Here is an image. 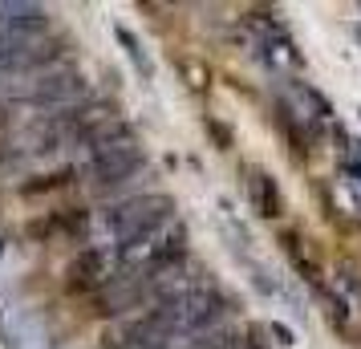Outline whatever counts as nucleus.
<instances>
[{
	"label": "nucleus",
	"mask_w": 361,
	"mask_h": 349,
	"mask_svg": "<svg viewBox=\"0 0 361 349\" xmlns=\"http://www.w3.org/2000/svg\"><path fill=\"white\" fill-rule=\"evenodd\" d=\"M171 224H175V200L166 191H134L126 200L106 203L102 207V228L114 235L118 272L130 268Z\"/></svg>",
	"instance_id": "f257e3e1"
},
{
	"label": "nucleus",
	"mask_w": 361,
	"mask_h": 349,
	"mask_svg": "<svg viewBox=\"0 0 361 349\" xmlns=\"http://www.w3.org/2000/svg\"><path fill=\"white\" fill-rule=\"evenodd\" d=\"M147 147L142 142H126V147H110V150H98V154H90L82 171V179L94 191H106V195H118V200H126L130 195V183L134 179H142L147 175Z\"/></svg>",
	"instance_id": "f03ea898"
},
{
	"label": "nucleus",
	"mask_w": 361,
	"mask_h": 349,
	"mask_svg": "<svg viewBox=\"0 0 361 349\" xmlns=\"http://www.w3.org/2000/svg\"><path fill=\"white\" fill-rule=\"evenodd\" d=\"M85 73L78 66H57L49 73H37L33 82H8L0 94L20 102V106H41V110H66L85 102Z\"/></svg>",
	"instance_id": "7ed1b4c3"
},
{
	"label": "nucleus",
	"mask_w": 361,
	"mask_h": 349,
	"mask_svg": "<svg viewBox=\"0 0 361 349\" xmlns=\"http://www.w3.org/2000/svg\"><path fill=\"white\" fill-rule=\"evenodd\" d=\"M41 37H49V8L0 4V41H41Z\"/></svg>",
	"instance_id": "20e7f679"
},
{
	"label": "nucleus",
	"mask_w": 361,
	"mask_h": 349,
	"mask_svg": "<svg viewBox=\"0 0 361 349\" xmlns=\"http://www.w3.org/2000/svg\"><path fill=\"white\" fill-rule=\"evenodd\" d=\"M110 256L102 248H85L69 260V272H66V293H98L102 284L110 281Z\"/></svg>",
	"instance_id": "39448f33"
},
{
	"label": "nucleus",
	"mask_w": 361,
	"mask_h": 349,
	"mask_svg": "<svg viewBox=\"0 0 361 349\" xmlns=\"http://www.w3.org/2000/svg\"><path fill=\"white\" fill-rule=\"evenodd\" d=\"M90 232V212L85 207H57V212H45L41 219L29 224V235L37 240H57V235H66V240H85Z\"/></svg>",
	"instance_id": "423d86ee"
},
{
	"label": "nucleus",
	"mask_w": 361,
	"mask_h": 349,
	"mask_svg": "<svg viewBox=\"0 0 361 349\" xmlns=\"http://www.w3.org/2000/svg\"><path fill=\"white\" fill-rule=\"evenodd\" d=\"M247 195H252V207H256L264 219L280 216V191L264 171H247Z\"/></svg>",
	"instance_id": "0eeeda50"
},
{
	"label": "nucleus",
	"mask_w": 361,
	"mask_h": 349,
	"mask_svg": "<svg viewBox=\"0 0 361 349\" xmlns=\"http://www.w3.org/2000/svg\"><path fill=\"white\" fill-rule=\"evenodd\" d=\"M78 179H82L78 166H61V171H49V175H37L29 183H20V195L33 200V195H49V191H69Z\"/></svg>",
	"instance_id": "6e6552de"
},
{
	"label": "nucleus",
	"mask_w": 361,
	"mask_h": 349,
	"mask_svg": "<svg viewBox=\"0 0 361 349\" xmlns=\"http://www.w3.org/2000/svg\"><path fill=\"white\" fill-rule=\"evenodd\" d=\"M187 349H264V345H256V341H252L247 333H240V329H212V333L191 337Z\"/></svg>",
	"instance_id": "1a4fd4ad"
}]
</instances>
